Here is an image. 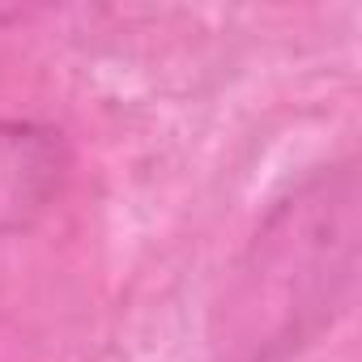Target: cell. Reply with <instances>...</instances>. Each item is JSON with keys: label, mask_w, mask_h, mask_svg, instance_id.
<instances>
[{"label": "cell", "mask_w": 362, "mask_h": 362, "mask_svg": "<svg viewBox=\"0 0 362 362\" xmlns=\"http://www.w3.org/2000/svg\"><path fill=\"white\" fill-rule=\"evenodd\" d=\"M69 179L73 145L64 128L30 115H0V239L43 222Z\"/></svg>", "instance_id": "7a4b0ae2"}, {"label": "cell", "mask_w": 362, "mask_h": 362, "mask_svg": "<svg viewBox=\"0 0 362 362\" xmlns=\"http://www.w3.org/2000/svg\"><path fill=\"white\" fill-rule=\"evenodd\" d=\"M362 179L358 158L311 166L269 201L209 303L218 362H294L358 298Z\"/></svg>", "instance_id": "6da1fadb"}]
</instances>
